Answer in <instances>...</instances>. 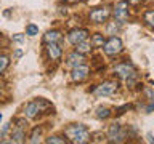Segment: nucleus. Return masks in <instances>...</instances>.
<instances>
[{"mask_svg": "<svg viewBox=\"0 0 154 144\" xmlns=\"http://www.w3.org/2000/svg\"><path fill=\"white\" fill-rule=\"evenodd\" d=\"M64 134L69 138L71 142L74 144H84V142H88L90 141V133L84 125L77 123V125H71L64 130Z\"/></svg>", "mask_w": 154, "mask_h": 144, "instance_id": "obj_1", "label": "nucleus"}, {"mask_svg": "<svg viewBox=\"0 0 154 144\" xmlns=\"http://www.w3.org/2000/svg\"><path fill=\"white\" fill-rule=\"evenodd\" d=\"M48 106L50 104H48L45 99H34L26 106V115L29 118H34V117H37L38 112H42L45 107H48Z\"/></svg>", "mask_w": 154, "mask_h": 144, "instance_id": "obj_2", "label": "nucleus"}, {"mask_svg": "<svg viewBox=\"0 0 154 144\" xmlns=\"http://www.w3.org/2000/svg\"><path fill=\"white\" fill-rule=\"evenodd\" d=\"M26 128H27L26 120H23V118L16 120V127L11 131V141L13 142H23L24 138H26Z\"/></svg>", "mask_w": 154, "mask_h": 144, "instance_id": "obj_3", "label": "nucleus"}, {"mask_svg": "<svg viewBox=\"0 0 154 144\" xmlns=\"http://www.w3.org/2000/svg\"><path fill=\"white\" fill-rule=\"evenodd\" d=\"M122 51V40L119 37H111L108 42L104 43V53L109 56H114Z\"/></svg>", "mask_w": 154, "mask_h": 144, "instance_id": "obj_4", "label": "nucleus"}, {"mask_svg": "<svg viewBox=\"0 0 154 144\" xmlns=\"http://www.w3.org/2000/svg\"><path fill=\"white\" fill-rule=\"evenodd\" d=\"M108 138H109V142H122L125 139V133H124L122 127L119 123H112L109 127Z\"/></svg>", "mask_w": 154, "mask_h": 144, "instance_id": "obj_5", "label": "nucleus"}, {"mask_svg": "<svg viewBox=\"0 0 154 144\" xmlns=\"http://www.w3.org/2000/svg\"><path fill=\"white\" fill-rule=\"evenodd\" d=\"M114 72L120 77V79H124V80H128V79H133V77H135V69L130 64H127V62L117 64L114 67Z\"/></svg>", "mask_w": 154, "mask_h": 144, "instance_id": "obj_6", "label": "nucleus"}, {"mask_svg": "<svg viewBox=\"0 0 154 144\" xmlns=\"http://www.w3.org/2000/svg\"><path fill=\"white\" fill-rule=\"evenodd\" d=\"M116 90H117V83H116V82H104V83L96 86L93 90V93H95V96H109V94H112Z\"/></svg>", "mask_w": 154, "mask_h": 144, "instance_id": "obj_7", "label": "nucleus"}, {"mask_svg": "<svg viewBox=\"0 0 154 144\" xmlns=\"http://www.w3.org/2000/svg\"><path fill=\"white\" fill-rule=\"evenodd\" d=\"M88 38V31L87 29H74V31L69 32V35H67V40H69L72 45H77V43L84 42Z\"/></svg>", "mask_w": 154, "mask_h": 144, "instance_id": "obj_8", "label": "nucleus"}, {"mask_svg": "<svg viewBox=\"0 0 154 144\" xmlns=\"http://www.w3.org/2000/svg\"><path fill=\"white\" fill-rule=\"evenodd\" d=\"M88 67L84 66V64H80V66H77V67H72V80L74 82H80V80H85L87 77H88Z\"/></svg>", "mask_w": 154, "mask_h": 144, "instance_id": "obj_9", "label": "nucleus"}, {"mask_svg": "<svg viewBox=\"0 0 154 144\" xmlns=\"http://www.w3.org/2000/svg\"><path fill=\"white\" fill-rule=\"evenodd\" d=\"M114 14H116V18H117L119 21H125V19L128 18V2H125V0L119 2L117 5H116Z\"/></svg>", "mask_w": 154, "mask_h": 144, "instance_id": "obj_10", "label": "nucleus"}, {"mask_svg": "<svg viewBox=\"0 0 154 144\" xmlns=\"http://www.w3.org/2000/svg\"><path fill=\"white\" fill-rule=\"evenodd\" d=\"M109 18V10L108 8H96L90 13V19L93 22H104Z\"/></svg>", "mask_w": 154, "mask_h": 144, "instance_id": "obj_11", "label": "nucleus"}, {"mask_svg": "<svg viewBox=\"0 0 154 144\" xmlns=\"http://www.w3.org/2000/svg\"><path fill=\"white\" fill-rule=\"evenodd\" d=\"M84 61H85V58L79 51H74L67 56V66H71V67H77V66L84 64Z\"/></svg>", "mask_w": 154, "mask_h": 144, "instance_id": "obj_12", "label": "nucleus"}, {"mask_svg": "<svg viewBox=\"0 0 154 144\" xmlns=\"http://www.w3.org/2000/svg\"><path fill=\"white\" fill-rule=\"evenodd\" d=\"M47 51H48V56L53 61H58L61 58V48L56 43H47Z\"/></svg>", "mask_w": 154, "mask_h": 144, "instance_id": "obj_13", "label": "nucleus"}, {"mask_svg": "<svg viewBox=\"0 0 154 144\" xmlns=\"http://www.w3.org/2000/svg\"><path fill=\"white\" fill-rule=\"evenodd\" d=\"M43 40H45V43H58L61 42V34L58 31H48L43 37Z\"/></svg>", "mask_w": 154, "mask_h": 144, "instance_id": "obj_14", "label": "nucleus"}, {"mask_svg": "<svg viewBox=\"0 0 154 144\" xmlns=\"http://www.w3.org/2000/svg\"><path fill=\"white\" fill-rule=\"evenodd\" d=\"M91 48H93V43L88 42V40H84V42H80V43H77L75 45V51H79V53H88Z\"/></svg>", "mask_w": 154, "mask_h": 144, "instance_id": "obj_15", "label": "nucleus"}, {"mask_svg": "<svg viewBox=\"0 0 154 144\" xmlns=\"http://www.w3.org/2000/svg\"><path fill=\"white\" fill-rule=\"evenodd\" d=\"M109 115H111V112H109L108 107H98L96 109V117L98 118H108Z\"/></svg>", "mask_w": 154, "mask_h": 144, "instance_id": "obj_16", "label": "nucleus"}, {"mask_svg": "<svg viewBox=\"0 0 154 144\" xmlns=\"http://www.w3.org/2000/svg\"><path fill=\"white\" fill-rule=\"evenodd\" d=\"M91 43H93V46H103V43H106V42H104V37L101 34H95Z\"/></svg>", "mask_w": 154, "mask_h": 144, "instance_id": "obj_17", "label": "nucleus"}, {"mask_svg": "<svg viewBox=\"0 0 154 144\" xmlns=\"http://www.w3.org/2000/svg\"><path fill=\"white\" fill-rule=\"evenodd\" d=\"M144 21H146L151 27H154V10H151V11H146V13H144Z\"/></svg>", "mask_w": 154, "mask_h": 144, "instance_id": "obj_18", "label": "nucleus"}, {"mask_svg": "<svg viewBox=\"0 0 154 144\" xmlns=\"http://www.w3.org/2000/svg\"><path fill=\"white\" fill-rule=\"evenodd\" d=\"M8 62H10L8 56H5V55L0 56V72H5V69L8 67Z\"/></svg>", "mask_w": 154, "mask_h": 144, "instance_id": "obj_19", "label": "nucleus"}, {"mask_svg": "<svg viewBox=\"0 0 154 144\" xmlns=\"http://www.w3.org/2000/svg\"><path fill=\"white\" fill-rule=\"evenodd\" d=\"M47 142H48V144H51V142H55V144H64L66 139H63V138H60V136H50V138L47 139Z\"/></svg>", "mask_w": 154, "mask_h": 144, "instance_id": "obj_20", "label": "nucleus"}, {"mask_svg": "<svg viewBox=\"0 0 154 144\" xmlns=\"http://www.w3.org/2000/svg\"><path fill=\"white\" fill-rule=\"evenodd\" d=\"M37 32H38V27L34 26V24H29L27 29H26V34H27V35H37Z\"/></svg>", "mask_w": 154, "mask_h": 144, "instance_id": "obj_21", "label": "nucleus"}, {"mask_svg": "<svg viewBox=\"0 0 154 144\" xmlns=\"http://www.w3.org/2000/svg\"><path fill=\"white\" fill-rule=\"evenodd\" d=\"M40 133H42V130H40V128H35L29 141H31V142H37V141H38V138H40Z\"/></svg>", "mask_w": 154, "mask_h": 144, "instance_id": "obj_22", "label": "nucleus"}, {"mask_svg": "<svg viewBox=\"0 0 154 144\" xmlns=\"http://www.w3.org/2000/svg\"><path fill=\"white\" fill-rule=\"evenodd\" d=\"M13 38H14L16 42H23V34H16V35H14Z\"/></svg>", "mask_w": 154, "mask_h": 144, "instance_id": "obj_23", "label": "nucleus"}, {"mask_svg": "<svg viewBox=\"0 0 154 144\" xmlns=\"http://www.w3.org/2000/svg\"><path fill=\"white\" fill-rule=\"evenodd\" d=\"M14 55H16V58H19V56H21V55H23V51H21V50H18L16 53H14Z\"/></svg>", "mask_w": 154, "mask_h": 144, "instance_id": "obj_24", "label": "nucleus"}, {"mask_svg": "<svg viewBox=\"0 0 154 144\" xmlns=\"http://www.w3.org/2000/svg\"><path fill=\"white\" fill-rule=\"evenodd\" d=\"M141 0H130V3H133V5H137V3H140Z\"/></svg>", "mask_w": 154, "mask_h": 144, "instance_id": "obj_25", "label": "nucleus"}, {"mask_svg": "<svg viewBox=\"0 0 154 144\" xmlns=\"http://www.w3.org/2000/svg\"><path fill=\"white\" fill-rule=\"evenodd\" d=\"M66 2H67V3H77L79 0H66Z\"/></svg>", "mask_w": 154, "mask_h": 144, "instance_id": "obj_26", "label": "nucleus"}]
</instances>
